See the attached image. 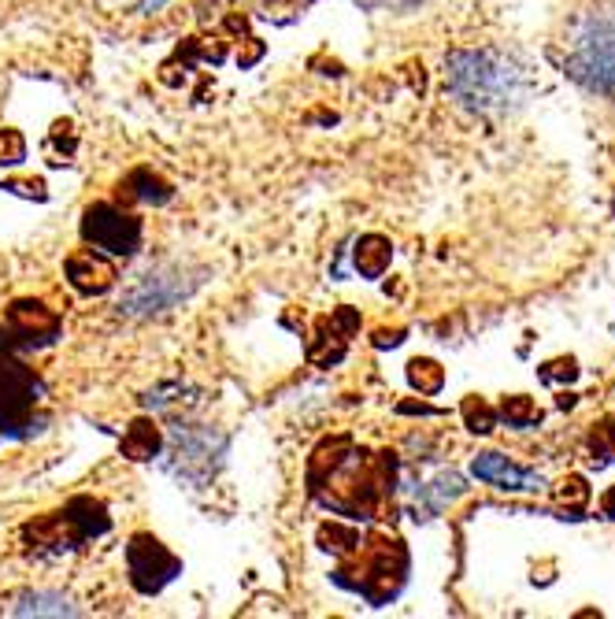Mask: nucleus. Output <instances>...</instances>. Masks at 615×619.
Returning <instances> with one entry per match:
<instances>
[{"label":"nucleus","mask_w":615,"mask_h":619,"mask_svg":"<svg viewBox=\"0 0 615 619\" xmlns=\"http://www.w3.org/2000/svg\"><path fill=\"white\" fill-rule=\"evenodd\" d=\"M360 4H368V8H412V4H419V0H360Z\"/></svg>","instance_id":"6ab92c4d"},{"label":"nucleus","mask_w":615,"mask_h":619,"mask_svg":"<svg viewBox=\"0 0 615 619\" xmlns=\"http://www.w3.org/2000/svg\"><path fill=\"white\" fill-rule=\"evenodd\" d=\"M567 75L594 94H615V8L586 16L575 27Z\"/></svg>","instance_id":"f03ea898"},{"label":"nucleus","mask_w":615,"mask_h":619,"mask_svg":"<svg viewBox=\"0 0 615 619\" xmlns=\"http://www.w3.org/2000/svg\"><path fill=\"white\" fill-rule=\"evenodd\" d=\"M127 560H130V579L134 587H138L141 593H156L164 582L175 579L178 571V560L167 553L164 546L156 542V538L149 534H138L127 549Z\"/></svg>","instance_id":"20e7f679"},{"label":"nucleus","mask_w":615,"mask_h":619,"mask_svg":"<svg viewBox=\"0 0 615 619\" xmlns=\"http://www.w3.org/2000/svg\"><path fill=\"white\" fill-rule=\"evenodd\" d=\"M22 153H27V145L16 130H4V138H0V167H16L22 160Z\"/></svg>","instance_id":"dca6fc26"},{"label":"nucleus","mask_w":615,"mask_h":619,"mask_svg":"<svg viewBox=\"0 0 615 619\" xmlns=\"http://www.w3.org/2000/svg\"><path fill=\"white\" fill-rule=\"evenodd\" d=\"M8 612H16V616H75L78 609H71V601L56 598V593H22L19 605H11Z\"/></svg>","instance_id":"9d476101"},{"label":"nucleus","mask_w":615,"mask_h":619,"mask_svg":"<svg viewBox=\"0 0 615 619\" xmlns=\"http://www.w3.org/2000/svg\"><path fill=\"white\" fill-rule=\"evenodd\" d=\"M560 498H564V501H578V504H583V501L589 498V487H586V479H578V475L564 479V482H560Z\"/></svg>","instance_id":"a211bd4d"},{"label":"nucleus","mask_w":615,"mask_h":619,"mask_svg":"<svg viewBox=\"0 0 615 619\" xmlns=\"http://www.w3.org/2000/svg\"><path fill=\"white\" fill-rule=\"evenodd\" d=\"M541 379H545V382H575V379H578V364H575L572 356L553 360V364L541 367Z\"/></svg>","instance_id":"f3484780"},{"label":"nucleus","mask_w":615,"mask_h":619,"mask_svg":"<svg viewBox=\"0 0 615 619\" xmlns=\"http://www.w3.org/2000/svg\"><path fill=\"white\" fill-rule=\"evenodd\" d=\"M589 449H594V464L605 468V464H615V420L601 423L594 438H589Z\"/></svg>","instance_id":"2eb2a0df"},{"label":"nucleus","mask_w":615,"mask_h":619,"mask_svg":"<svg viewBox=\"0 0 615 619\" xmlns=\"http://www.w3.org/2000/svg\"><path fill=\"white\" fill-rule=\"evenodd\" d=\"M471 475L489 482V487H497V490H508V493H538V490H545V479L538 475V471L511 464V460L500 456V453H478L471 460Z\"/></svg>","instance_id":"39448f33"},{"label":"nucleus","mask_w":615,"mask_h":619,"mask_svg":"<svg viewBox=\"0 0 615 619\" xmlns=\"http://www.w3.org/2000/svg\"><path fill=\"white\" fill-rule=\"evenodd\" d=\"M156 453H159V431H156V423H149V420L130 423V431L123 434V456H130V460H153Z\"/></svg>","instance_id":"1a4fd4ad"},{"label":"nucleus","mask_w":615,"mask_h":619,"mask_svg":"<svg viewBox=\"0 0 615 619\" xmlns=\"http://www.w3.org/2000/svg\"><path fill=\"white\" fill-rule=\"evenodd\" d=\"M463 490H467V487H463V479H460V475H452V471H449V475H441L438 482H430V487L423 490V498H430V504H427L423 512H427V515L441 512L449 501H457Z\"/></svg>","instance_id":"f8f14e48"},{"label":"nucleus","mask_w":615,"mask_h":619,"mask_svg":"<svg viewBox=\"0 0 615 619\" xmlns=\"http://www.w3.org/2000/svg\"><path fill=\"white\" fill-rule=\"evenodd\" d=\"M390 261H393V245L385 242L382 234H368V238H360V245H357V272L360 275L382 278Z\"/></svg>","instance_id":"6e6552de"},{"label":"nucleus","mask_w":615,"mask_h":619,"mask_svg":"<svg viewBox=\"0 0 615 619\" xmlns=\"http://www.w3.org/2000/svg\"><path fill=\"white\" fill-rule=\"evenodd\" d=\"M460 412H463V423H467V431H475V434H489L497 426V412L489 409V404L482 397H467L460 404Z\"/></svg>","instance_id":"4468645a"},{"label":"nucleus","mask_w":615,"mask_h":619,"mask_svg":"<svg viewBox=\"0 0 615 619\" xmlns=\"http://www.w3.org/2000/svg\"><path fill=\"white\" fill-rule=\"evenodd\" d=\"M401 334L404 331H379V337H374V345L385 348V345H401Z\"/></svg>","instance_id":"aec40b11"},{"label":"nucleus","mask_w":615,"mask_h":619,"mask_svg":"<svg viewBox=\"0 0 615 619\" xmlns=\"http://www.w3.org/2000/svg\"><path fill=\"white\" fill-rule=\"evenodd\" d=\"M67 278H71V286L78 294L100 297L116 286V267L97 253H75L71 261H67Z\"/></svg>","instance_id":"423d86ee"},{"label":"nucleus","mask_w":615,"mask_h":619,"mask_svg":"<svg viewBox=\"0 0 615 619\" xmlns=\"http://www.w3.org/2000/svg\"><path fill=\"white\" fill-rule=\"evenodd\" d=\"M82 238L105 253L130 256V253H138V245H141V223L111 205H94V208H86Z\"/></svg>","instance_id":"7ed1b4c3"},{"label":"nucleus","mask_w":615,"mask_h":619,"mask_svg":"<svg viewBox=\"0 0 615 619\" xmlns=\"http://www.w3.org/2000/svg\"><path fill=\"white\" fill-rule=\"evenodd\" d=\"M605 512H608L612 520H615V490H608V493H605Z\"/></svg>","instance_id":"412c9836"},{"label":"nucleus","mask_w":615,"mask_h":619,"mask_svg":"<svg viewBox=\"0 0 615 619\" xmlns=\"http://www.w3.org/2000/svg\"><path fill=\"white\" fill-rule=\"evenodd\" d=\"M8 326L19 337H27V342H52L60 334V320L45 305H38V301H16L8 308Z\"/></svg>","instance_id":"0eeeda50"},{"label":"nucleus","mask_w":615,"mask_h":619,"mask_svg":"<svg viewBox=\"0 0 615 619\" xmlns=\"http://www.w3.org/2000/svg\"><path fill=\"white\" fill-rule=\"evenodd\" d=\"M408 382H412L419 393H441V386H446V371H441V364H435V360H412V364H408Z\"/></svg>","instance_id":"ddd939ff"},{"label":"nucleus","mask_w":615,"mask_h":619,"mask_svg":"<svg viewBox=\"0 0 615 619\" xmlns=\"http://www.w3.org/2000/svg\"><path fill=\"white\" fill-rule=\"evenodd\" d=\"M500 415H505V423L516 426V431H527V426H538L541 423V409L530 397H523V393L500 401Z\"/></svg>","instance_id":"9b49d317"},{"label":"nucleus","mask_w":615,"mask_h":619,"mask_svg":"<svg viewBox=\"0 0 615 619\" xmlns=\"http://www.w3.org/2000/svg\"><path fill=\"white\" fill-rule=\"evenodd\" d=\"M449 89L463 108L482 111V116H505L530 97L534 78L516 56L471 49L449 56Z\"/></svg>","instance_id":"f257e3e1"}]
</instances>
